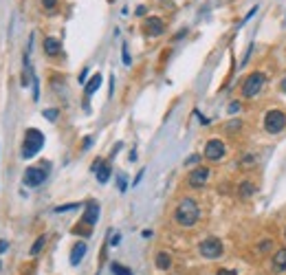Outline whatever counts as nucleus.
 <instances>
[{
    "mask_svg": "<svg viewBox=\"0 0 286 275\" xmlns=\"http://www.w3.org/2000/svg\"><path fill=\"white\" fill-rule=\"evenodd\" d=\"M282 90L286 93V75H284V80H282Z\"/></svg>",
    "mask_w": 286,
    "mask_h": 275,
    "instance_id": "72a5a7b5",
    "label": "nucleus"
},
{
    "mask_svg": "<svg viewBox=\"0 0 286 275\" xmlns=\"http://www.w3.org/2000/svg\"><path fill=\"white\" fill-rule=\"evenodd\" d=\"M42 7L44 9H48V11H53L57 7V0H42Z\"/></svg>",
    "mask_w": 286,
    "mask_h": 275,
    "instance_id": "393cba45",
    "label": "nucleus"
},
{
    "mask_svg": "<svg viewBox=\"0 0 286 275\" xmlns=\"http://www.w3.org/2000/svg\"><path fill=\"white\" fill-rule=\"evenodd\" d=\"M198 161V154H194V156H189L187 161H185V165H192V163H196Z\"/></svg>",
    "mask_w": 286,
    "mask_h": 275,
    "instance_id": "7c9ffc66",
    "label": "nucleus"
},
{
    "mask_svg": "<svg viewBox=\"0 0 286 275\" xmlns=\"http://www.w3.org/2000/svg\"><path fill=\"white\" fill-rule=\"evenodd\" d=\"M24 275H33V271H26V273Z\"/></svg>",
    "mask_w": 286,
    "mask_h": 275,
    "instance_id": "f704fd0d",
    "label": "nucleus"
},
{
    "mask_svg": "<svg viewBox=\"0 0 286 275\" xmlns=\"http://www.w3.org/2000/svg\"><path fill=\"white\" fill-rule=\"evenodd\" d=\"M136 16H145V7H136Z\"/></svg>",
    "mask_w": 286,
    "mask_h": 275,
    "instance_id": "473e14b6",
    "label": "nucleus"
},
{
    "mask_svg": "<svg viewBox=\"0 0 286 275\" xmlns=\"http://www.w3.org/2000/svg\"><path fill=\"white\" fill-rule=\"evenodd\" d=\"M44 244H46V235H40V238L33 242V247H31V255H38V253L44 249Z\"/></svg>",
    "mask_w": 286,
    "mask_h": 275,
    "instance_id": "6ab92c4d",
    "label": "nucleus"
},
{
    "mask_svg": "<svg viewBox=\"0 0 286 275\" xmlns=\"http://www.w3.org/2000/svg\"><path fill=\"white\" fill-rule=\"evenodd\" d=\"M200 218V209H198V203L194 198H183L174 209V220L176 225L180 227H194Z\"/></svg>",
    "mask_w": 286,
    "mask_h": 275,
    "instance_id": "f257e3e1",
    "label": "nucleus"
},
{
    "mask_svg": "<svg viewBox=\"0 0 286 275\" xmlns=\"http://www.w3.org/2000/svg\"><path fill=\"white\" fill-rule=\"evenodd\" d=\"M46 176H48V163L35 165V168H26L22 183H24L26 187H38V185H42V183L46 181Z\"/></svg>",
    "mask_w": 286,
    "mask_h": 275,
    "instance_id": "39448f33",
    "label": "nucleus"
},
{
    "mask_svg": "<svg viewBox=\"0 0 286 275\" xmlns=\"http://www.w3.org/2000/svg\"><path fill=\"white\" fill-rule=\"evenodd\" d=\"M264 84H266V75H264V73H260V71L251 73L244 80V84H242V97L251 99V97H255V95H260Z\"/></svg>",
    "mask_w": 286,
    "mask_h": 275,
    "instance_id": "7ed1b4c3",
    "label": "nucleus"
},
{
    "mask_svg": "<svg viewBox=\"0 0 286 275\" xmlns=\"http://www.w3.org/2000/svg\"><path fill=\"white\" fill-rule=\"evenodd\" d=\"M198 251H200V255L202 257H207V260H218L220 255H222V251H224V247H222V242H220L218 238H205L200 244H198Z\"/></svg>",
    "mask_w": 286,
    "mask_h": 275,
    "instance_id": "423d86ee",
    "label": "nucleus"
},
{
    "mask_svg": "<svg viewBox=\"0 0 286 275\" xmlns=\"http://www.w3.org/2000/svg\"><path fill=\"white\" fill-rule=\"evenodd\" d=\"M60 51H62V44L57 38H44V53H46L48 58L60 55Z\"/></svg>",
    "mask_w": 286,
    "mask_h": 275,
    "instance_id": "f8f14e48",
    "label": "nucleus"
},
{
    "mask_svg": "<svg viewBox=\"0 0 286 275\" xmlns=\"http://www.w3.org/2000/svg\"><path fill=\"white\" fill-rule=\"evenodd\" d=\"M108 178H110V168L108 165H101V168L97 169V181L104 185V183H108Z\"/></svg>",
    "mask_w": 286,
    "mask_h": 275,
    "instance_id": "a211bd4d",
    "label": "nucleus"
},
{
    "mask_svg": "<svg viewBox=\"0 0 286 275\" xmlns=\"http://www.w3.org/2000/svg\"><path fill=\"white\" fill-rule=\"evenodd\" d=\"M7 247H9V244L2 240V242H0V253H4V251H7Z\"/></svg>",
    "mask_w": 286,
    "mask_h": 275,
    "instance_id": "2f4dec72",
    "label": "nucleus"
},
{
    "mask_svg": "<svg viewBox=\"0 0 286 275\" xmlns=\"http://www.w3.org/2000/svg\"><path fill=\"white\" fill-rule=\"evenodd\" d=\"M75 235H90V227H73Z\"/></svg>",
    "mask_w": 286,
    "mask_h": 275,
    "instance_id": "5701e85b",
    "label": "nucleus"
},
{
    "mask_svg": "<svg viewBox=\"0 0 286 275\" xmlns=\"http://www.w3.org/2000/svg\"><path fill=\"white\" fill-rule=\"evenodd\" d=\"M154 264H156V269L167 271L172 266V255H170V253H165V251L156 253V257H154Z\"/></svg>",
    "mask_w": 286,
    "mask_h": 275,
    "instance_id": "4468645a",
    "label": "nucleus"
},
{
    "mask_svg": "<svg viewBox=\"0 0 286 275\" xmlns=\"http://www.w3.org/2000/svg\"><path fill=\"white\" fill-rule=\"evenodd\" d=\"M284 238H286V231H284Z\"/></svg>",
    "mask_w": 286,
    "mask_h": 275,
    "instance_id": "c9c22d12",
    "label": "nucleus"
},
{
    "mask_svg": "<svg viewBox=\"0 0 286 275\" xmlns=\"http://www.w3.org/2000/svg\"><path fill=\"white\" fill-rule=\"evenodd\" d=\"M121 58H123V64H128V66H130V51H128V44L121 46Z\"/></svg>",
    "mask_w": 286,
    "mask_h": 275,
    "instance_id": "b1692460",
    "label": "nucleus"
},
{
    "mask_svg": "<svg viewBox=\"0 0 286 275\" xmlns=\"http://www.w3.org/2000/svg\"><path fill=\"white\" fill-rule=\"evenodd\" d=\"M271 266L275 273H282V271H286V247L284 249H277L275 255H273L271 260Z\"/></svg>",
    "mask_w": 286,
    "mask_h": 275,
    "instance_id": "9b49d317",
    "label": "nucleus"
},
{
    "mask_svg": "<svg viewBox=\"0 0 286 275\" xmlns=\"http://www.w3.org/2000/svg\"><path fill=\"white\" fill-rule=\"evenodd\" d=\"M224 152H227V148H224V143L220 141V139H211V141H207L205 156L209 161H220L224 156Z\"/></svg>",
    "mask_w": 286,
    "mask_h": 275,
    "instance_id": "6e6552de",
    "label": "nucleus"
},
{
    "mask_svg": "<svg viewBox=\"0 0 286 275\" xmlns=\"http://www.w3.org/2000/svg\"><path fill=\"white\" fill-rule=\"evenodd\" d=\"M143 31L148 33V36H152V38H158V36H163V31H165V24H163L161 18L150 16V18L143 20Z\"/></svg>",
    "mask_w": 286,
    "mask_h": 275,
    "instance_id": "1a4fd4ad",
    "label": "nucleus"
},
{
    "mask_svg": "<svg viewBox=\"0 0 286 275\" xmlns=\"http://www.w3.org/2000/svg\"><path fill=\"white\" fill-rule=\"evenodd\" d=\"M84 255H86V242H75L73 249H70V264L77 266Z\"/></svg>",
    "mask_w": 286,
    "mask_h": 275,
    "instance_id": "ddd939ff",
    "label": "nucleus"
},
{
    "mask_svg": "<svg viewBox=\"0 0 286 275\" xmlns=\"http://www.w3.org/2000/svg\"><path fill=\"white\" fill-rule=\"evenodd\" d=\"M119 190H121V191H126V190H128L126 178H123V176H119Z\"/></svg>",
    "mask_w": 286,
    "mask_h": 275,
    "instance_id": "bb28decb",
    "label": "nucleus"
},
{
    "mask_svg": "<svg viewBox=\"0 0 286 275\" xmlns=\"http://www.w3.org/2000/svg\"><path fill=\"white\" fill-rule=\"evenodd\" d=\"M238 194H240L242 198H249V196H253V194H255V185H253L251 181L240 183V185H238Z\"/></svg>",
    "mask_w": 286,
    "mask_h": 275,
    "instance_id": "dca6fc26",
    "label": "nucleus"
},
{
    "mask_svg": "<svg viewBox=\"0 0 286 275\" xmlns=\"http://www.w3.org/2000/svg\"><path fill=\"white\" fill-rule=\"evenodd\" d=\"M97 218H99V205H97V203H88L86 205V212H84V216H82V222L86 227H92L97 222Z\"/></svg>",
    "mask_w": 286,
    "mask_h": 275,
    "instance_id": "9d476101",
    "label": "nucleus"
},
{
    "mask_svg": "<svg viewBox=\"0 0 286 275\" xmlns=\"http://www.w3.org/2000/svg\"><path fill=\"white\" fill-rule=\"evenodd\" d=\"M119 240H121V235H119V233H114V235H112V240H110V244H112V247H117V244H119Z\"/></svg>",
    "mask_w": 286,
    "mask_h": 275,
    "instance_id": "c756f323",
    "label": "nucleus"
},
{
    "mask_svg": "<svg viewBox=\"0 0 286 275\" xmlns=\"http://www.w3.org/2000/svg\"><path fill=\"white\" fill-rule=\"evenodd\" d=\"M99 86H101V75L99 73H95V75L88 80V84H86V88H84V93H86V97H90L95 90H99Z\"/></svg>",
    "mask_w": 286,
    "mask_h": 275,
    "instance_id": "2eb2a0df",
    "label": "nucleus"
},
{
    "mask_svg": "<svg viewBox=\"0 0 286 275\" xmlns=\"http://www.w3.org/2000/svg\"><path fill=\"white\" fill-rule=\"evenodd\" d=\"M238 110H240V104H238V102H233L231 106H229V112H238Z\"/></svg>",
    "mask_w": 286,
    "mask_h": 275,
    "instance_id": "c85d7f7f",
    "label": "nucleus"
},
{
    "mask_svg": "<svg viewBox=\"0 0 286 275\" xmlns=\"http://www.w3.org/2000/svg\"><path fill=\"white\" fill-rule=\"evenodd\" d=\"M57 115H60V110H57V108H46V110H44V117H46L48 121H55Z\"/></svg>",
    "mask_w": 286,
    "mask_h": 275,
    "instance_id": "412c9836",
    "label": "nucleus"
},
{
    "mask_svg": "<svg viewBox=\"0 0 286 275\" xmlns=\"http://www.w3.org/2000/svg\"><path fill=\"white\" fill-rule=\"evenodd\" d=\"M86 77H88V68H84V71L79 73V82H82V84H84V82H86Z\"/></svg>",
    "mask_w": 286,
    "mask_h": 275,
    "instance_id": "cd10ccee",
    "label": "nucleus"
},
{
    "mask_svg": "<svg viewBox=\"0 0 286 275\" xmlns=\"http://www.w3.org/2000/svg\"><path fill=\"white\" fill-rule=\"evenodd\" d=\"M44 146V134L38 128H29L24 132V141H22V159H33Z\"/></svg>",
    "mask_w": 286,
    "mask_h": 275,
    "instance_id": "f03ea898",
    "label": "nucleus"
},
{
    "mask_svg": "<svg viewBox=\"0 0 286 275\" xmlns=\"http://www.w3.org/2000/svg\"><path fill=\"white\" fill-rule=\"evenodd\" d=\"M70 209H77V203H68V205H62V207H55V213H64V212H70Z\"/></svg>",
    "mask_w": 286,
    "mask_h": 275,
    "instance_id": "4be33fe9",
    "label": "nucleus"
},
{
    "mask_svg": "<svg viewBox=\"0 0 286 275\" xmlns=\"http://www.w3.org/2000/svg\"><path fill=\"white\" fill-rule=\"evenodd\" d=\"M209 174H211L209 168L198 165V168H194L192 172L187 174V185L192 187V190H200V187H205V183L209 181Z\"/></svg>",
    "mask_w": 286,
    "mask_h": 275,
    "instance_id": "0eeeda50",
    "label": "nucleus"
},
{
    "mask_svg": "<svg viewBox=\"0 0 286 275\" xmlns=\"http://www.w3.org/2000/svg\"><path fill=\"white\" fill-rule=\"evenodd\" d=\"M271 249H273V240H271V238H264L262 242L258 244V251H260V253H268Z\"/></svg>",
    "mask_w": 286,
    "mask_h": 275,
    "instance_id": "aec40b11",
    "label": "nucleus"
},
{
    "mask_svg": "<svg viewBox=\"0 0 286 275\" xmlns=\"http://www.w3.org/2000/svg\"><path fill=\"white\" fill-rule=\"evenodd\" d=\"M216 275H238V273H236V271H233V269H220Z\"/></svg>",
    "mask_w": 286,
    "mask_h": 275,
    "instance_id": "a878e982",
    "label": "nucleus"
},
{
    "mask_svg": "<svg viewBox=\"0 0 286 275\" xmlns=\"http://www.w3.org/2000/svg\"><path fill=\"white\" fill-rule=\"evenodd\" d=\"M286 128V115L282 110H268L264 115V130L268 134H280Z\"/></svg>",
    "mask_w": 286,
    "mask_h": 275,
    "instance_id": "20e7f679",
    "label": "nucleus"
},
{
    "mask_svg": "<svg viewBox=\"0 0 286 275\" xmlns=\"http://www.w3.org/2000/svg\"><path fill=\"white\" fill-rule=\"evenodd\" d=\"M110 271H112L114 275H132V271L128 269V266L119 264V262H112V264H110Z\"/></svg>",
    "mask_w": 286,
    "mask_h": 275,
    "instance_id": "f3484780",
    "label": "nucleus"
}]
</instances>
